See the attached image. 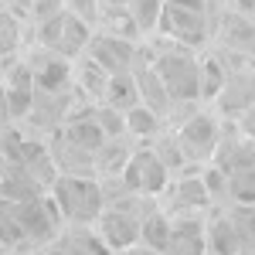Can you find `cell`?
<instances>
[{"mask_svg":"<svg viewBox=\"0 0 255 255\" xmlns=\"http://www.w3.org/2000/svg\"><path fill=\"white\" fill-rule=\"evenodd\" d=\"M61 218V228L92 225L106 204V191L96 174H58L44 191Z\"/></svg>","mask_w":255,"mask_h":255,"instance_id":"cell-1","label":"cell"},{"mask_svg":"<svg viewBox=\"0 0 255 255\" xmlns=\"http://www.w3.org/2000/svg\"><path fill=\"white\" fill-rule=\"evenodd\" d=\"M153 68L174 102H197L201 99V61L184 44H170V51L157 55Z\"/></svg>","mask_w":255,"mask_h":255,"instance_id":"cell-2","label":"cell"},{"mask_svg":"<svg viewBox=\"0 0 255 255\" xmlns=\"http://www.w3.org/2000/svg\"><path fill=\"white\" fill-rule=\"evenodd\" d=\"M174 139L184 150V157L191 160V167L208 163L218 150V139H221V123L211 113H194L174 129Z\"/></svg>","mask_w":255,"mask_h":255,"instance_id":"cell-3","label":"cell"},{"mask_svg":"<svg viewBox=\"0 0 255 255\" xmlns=\"http://www.w3.org/2000/svg\"><path fill=\"white\" fill-rule=\"evenodd\" d=\"M123 184L129 187V191H136L143 197H160L163 194V187H167V180H170V170L160 163V157L153 153V146L146 143H139L136 150L129 153L126 160V167H123Z\"/></svg>","mask_w":255,"mask_h":255,"instance_id":"cell-4","label":"cell"},{"mask_svg":"<svg viewBox=\"0 0 255 255\" xmlns=\"http://www.w3.org/2000/svg\"><path fill=\"white\" fill-rule=\"evenodd\" d=\"M31 79H34V92H68L72 89V61L61 58L58 51L41 48L38 58H31Z\"/></svg>","mask_w":255,"mask_h":255,"instance_id":"cell-5","label":"cell"},{"mask_svg":"<svg viewBox=\"0 0 255 255\" xmlns=\"http://www.w3.org/2000/svg\"><path fill=\"white\" fill-rule=\"evenodd\" d=\"M85 55L96 61V65H102L106 72H129L133 65H136V48L129 44L126 38H119V34H99L96 41H89L85 44Z\"/></svg>","mask_w":255,"mask_h":255,"instance_id":"cell-6","label":"cell"},{"mask_svg":"<svg viewBox=\"0 0 255 255\" xmlns=\"http://www.w3.org/2000/svg\"><path fill=\"white\" fill-rule=\"evenodd\" d=\"M163 255H208L204 215H170V238Z\"/></svg>","mask_w":255,"mask_h":255,"instance_id":"cell-7","label":"cell"},{"mask_svg":"<svg viewBox=\"0 0 255 255\" xmlns=\"http://www.w3.org/2000/svg\"><path fill=\"white\" fill-rule=\"evenodd\" d=\"M215 99H218V109L225 116H238L242 109H249L255 102V72L252 68L225 72V82H221Z\"/></svg>","mask_w":255,"mask_h":255,"instance_id":"cell-8","label":"cell"},{"mask_svg":"<svg viewBox=\"0 0 255 255\" xmlns=\"http://www.w3.org/2000/svg\"><path fill=\"white\" fill-rule=\"evenodd\" d=\"M204 245H208V255H238L242 252V235H238L235 221L228 218V211L211 208L204 215Z\"/></svg>","mask_w":255,"mask_h":255,"instance_id":"cell-9","label":"cell"},{"mask_svg":"<svg viewBox=\"0 0 255 255\" xmlns=\"http://www.w3.org/2000/svg\"><path fill=\"white\" fill-rule=\"evenodd\" d=\"M167 238H170V215L160 208V204H153L146 215H143V221H139V249H146V252H157L163 255L167 252Z\"/></svg>","mask_w":255,"mask_h":255,"instance_id":"cell-10","label":"cell"},{"mask_svg":"<svg viewBox=\"0 0 255 255\" xmlns=\"http://www.w3.org/2000/svg\"><path fill=\"white\" fill-rule=\"evenodd\" d=\"M102 102H106V106H113V109H119V113L133 109V106L139 102L133 72H109V79H106V92H102Z\"/></svg>","mask_w":255,"mask_h":255,"instance_id":"cell-11","label":"cell"},{"mask_svg":"<svg viewBox=\"0 0 255 255\" xmlns=\"http://www.w3.org/2000/svg\"><path fill=\"white\" fill-rule=\"evenodd\" d=\"M123 116H126V136H133L136 143H150V139L163 129V116H157L153 109H146V106H139V102L133 109H126Z\"/></svg>","mask_w":255,"mask_h":255,"instance_id":"cell-12","label":"cell"},{"mask_svg":"<svg viewBox=\"0 0 255 255\" xmlns=\"http://www.w3.org/2000/svg\"><path fill=\"white\" fill-rule=\"evenodd\" d=\"M129 20L139 34H153L160 27V14H163V0H129L126 3Z\"/></svg>","mask_w":255,"mask_h":255,"instance_id":"cell-13","label":"cell"},{"mask_svg":"<svg viewBox=\"0 0 255 255\" xmlns=\"http://www.w3.org/2000/svg\"><path fill=\"white\" fill-rule=\"evenodd\" d=\"M228 211V218L235 221L238 235H242V249H249V245H255V201H242V204H232V208H225Z\"/></svg>","mask_w":255,"mask_h":255,"instance_id":"cell-14","label":"cell"},{"mask_svg":"<svg viewBox=\"0 0 255 255\" xmlns=\"http://www.w3.org/2000/svg\"><path fill=\"white\" fill-rule=\"evenodd\" d=\"M238 133L255 143V102L249 106V109H242V113H238Z\"/></svg>","mask_w":255,"mask_h":255,"instance_id":"cell-15","label":"cell"},{"mask_svg":"<svg viewBox=\"0 0 255 255\" xmlns=\"http://www.w3.org/2000/svg\"><path fill=\"white\" fill-rule=\"evenodd\" d=\"M38 255H68V249H65L58 238H55V242H48L44 249H38Z\"/></svg>","mask_w":255,"mask_h":255,"instance_id":"cell-16","label":"cell"}]
</instances>
